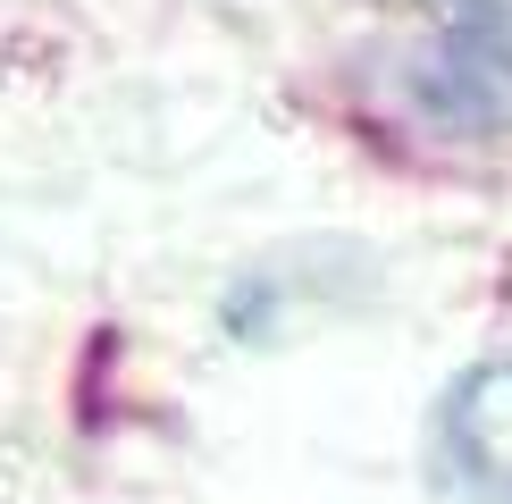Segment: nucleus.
Instances as JSON below:
<instances>
[{
  "label": "nucleus",
  "mask_w": 512,
  "mask_h": 504,
  "mask_svg": "<svg viewBox=\"0 0 512 504\" xmlns=\"http://www.w3.org/2000/svg\"><path fill=\"white\" fill-rule=\"evenodd\" d=\"M403 84L445 135H512V0H445Z\"/></svg>",
  "instance_id": "1"
},
{
  "label": "nucleus",
  "mask_w": 512,
  "mask_h": 504,
  "mask_svg": "<svg viewBox=\"0 0 512 504\" xmlns=\"http://www.w3.org/2000/svg\"><path fill=\"white\" fill-rule=\"evenodd\" d=\"M437 429H445V454H454V471L471 488L512 496V353H487V362H471L445 387Z\"/></svg>",
  "instance_id": "2"
}]
</instances>
